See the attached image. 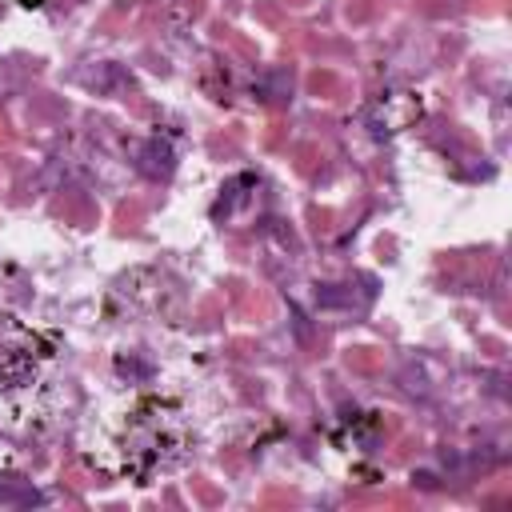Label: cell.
<instances>
[{
  "instance_id": "cell-1",
  "label": "cell",
  "mask_w": 512,
  "mask_h": 512,
  "mask_svg": "<svg viewBox=\"0 0 512 512\" xmlns=\"http://www.w3.org/2000/svg\"><path fill=\"white\" fill-rule=\"evenodd\" d=\"M0 504L24 508V504H44V496L32 488V480H20V476H0Z\"/></svg>"
}]
</instances>
